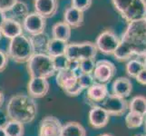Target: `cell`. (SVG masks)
Wrapping results in <instances>:
<instances>
[{
  "mask_svg": "<svg viewBox=\"0 0 146 136\" xmlns=\"http://www.w3.org/2000/svg\"><path fill=\"white\" fill-rule=\"evenodd\" d=\"M4 102H5V95H4V94L1 92V91H0V108L2 107Z\"/></svg>",
  "mask_w": 146,
  "mask_h": 136,
  "instance_id": "f35d334b",
  "label": "cell"
},
{
  "mask_svg": "<svg viewBox=\"0 0 146 136\" xmlns=\"http://www.w3.org/2000/svg\"><path fill=\"white\" fill-rule=\"evenodd\" d=\"M144 59H143V64H144V68L146 69V54L144 55Z\"/></svg>",
  "mask_w": 146,
  "mask_h": 136,
  "instance_id": "60d3db41",
  "label": "cell"
},
{
  "mask_svg": "<svg viewBox=\"0 0 146 136\" xmlns=\"http://www.w3.org/2000/svg\"><path fill=\"white\" fill-rule=\"evenodd\" d=\"M62 136H86V131L81 123L69 122L63 125Z\"/></svg>",
  "mask_w": 146,
  "mask_h": 136,
  "instance_id": "7402d4cb",
  "label": "cell"
},
{
  "mask_svg": "<svg viewBox=\"0 0 146 136\" xmlns=\"http://www.w3.org/2000/svg\"><path fill=\"white\" fill-rule=\"evenodd\" d=\"M99 136H113L112 134H109V133H104V134H101Z\"/></svg>",
  "mask_w": 146,
  "mask_h": 136,
  "instance_id": "b9f144b4",
  "label": "cell"
},
{
  "mask_svg": "<svg viewBox=\"0 0 146 136\" xmlns=\"http://www.w3.org/2000/svg\"><path fill=\"white\" fill-rule=\"evenodd\" d=\"M0 30H1L3 36L8 39L17 37L24 32L22 23L13 17H7L5 19Z\"/></svg>",
  "mask_w": 146,
  "mask_h": 136,
  "instance_id": "9a60e30c",
  "label": "cell"
},
{
  "mask_svg": "<svg viewBox=\"0 0 146 136\" xmlns=\"http://www.w3.org/2000/svg\"><path fill=\"white\" fill-rule=\"evenodd\" d=\"M144 69V64L143 61H141L138 58L130 59L128 63L125 65V70L130 77L135 78L137 74Z\"/></svg>",
  "mask_w": 146,
  "mask_h": 136,
  "instance_id": "d4e9b609",
  "label": "cell"
},
{
  "mask_svg": "<svg viewBox=\"0 0 146 136\" xmlns=\"http://www.w3.org/2000/svg\"><path fill=\"white\" fill-rule=\"evenodd\" d=\"M8 55L7 52L3 51L0 49V73H2L5 69L7 68V64H8Z\"/></svg>",
  "mask_w": 146,
  "mask_h": 136,
  "instance_id": "e575fe53",
  "label": "cell"
},
{
  "mask_svg": "<svg viewBox=\"0 0 146 136\" xmlns=\"http://www.w3.org/2000/svg\"><path fill=\"white\" fill-rule=\"evenodd\" d=\"M113 94L117 96L126 98L133 91V84L127 77H118L114 80L112 85Z\"/></svg>",
  "mask_w": 146,
  "mask_h": 136,
  "instance_id": "ac0fdd59",
  "label": "cell"
},
{
  "mask_svg": "<svg viewBox=\"0 0 146 136\" xmlns=\"http://www.w3.org/2000/svg\"><path fill=\"white\" fill-rule=\"evenodd\" d=\"M27 64L30 78L41 77L48 79L56 74L53 59L46 53H35Z\"/></svg>",
  "mask_w": 146,
  "mask_h": 136,
  "instance_id": "5b68a950",
  "label": "cell"
},
{
  "mask_svg": "<svg viewBox=\"0 0 146 136\" xmlns=\"http://www.w3.org/2000/svg\"><path fill=\"white\" fill-rule=\"evenodd\" d=\"M77 76L76 74L69 69L59 71L56 73V84L64 92L76 83Z\"/></svg>",
  "mask_w": 146,
  "mask_h": 136,
  "instance_id": "d6986e66",
  "label": "cell"
},
{
  "mask_svg": "<svg viewBox=\"0 0 146 136\" xmlns=\"http://www.w3.org/2000/svg\"><path fill=\"white\" fill-rule=\"evenodd\" d=\"M135 79H136V81L143 84V85H146V69L144 68L143 70H142L138 74L137 76L135 77Z\"/></svg>",
  "mask_w": 146,
  "mask_h": 136,
  "instance_id": "d590c367",
  "label": "cell"
},
{
  "mask_svg": "<svg viewBox=\"0 0 146 136\" xmlns=\"http://www.w3.org/2000/svg\"><path fill=\"white\" fill-rule=\"evenodd\" d=\"M35 53L36 51L30 36L22 34L13 39H10L7 54L8 57L11 58L15 63H27Z\"/></svg>",
  "mask_w": 146,
  "mask_h": 136,
  "instance_id": "3957f363",
  "label": "cell"
},
{
  "mask_svg": "<svg viewBox=\"0 0 146 136\" xmlns=\"http://www.w3.org/2000/svg\"><path fill=\"white\" fill-rule=\"evenodd\" d=\"M116 73L115 65L109 60H99L95 62V67L93 72L94 81L100 84H107Z\"/></svg>",
  "mask_w": 146,
  "mask_h": 136,
  "instance_id": "ba28073f",
  "label": "cell"
},
{
  "mask_svg": "<svg viewBox=\"0 0 146 136\" xmlns=\"http://www.w3.org/2000/svg\"><path fill=\"white\" fill-rule=\"evenodd\" d=\"M83 91H84V89L81 87V85H80L79 83L76 81V83H75L72 87H70L66 91H64V93H65V94H67L68 96L76 97L83 92Z\"/></svg>",
  "mask_w": 146,
  "mask_h": 136,
  "instance_id": "d6a6232c",
  "label": "cell"
},
{
  "mask_svg": "<svg viewBox=\"0 0 146 136\" xmlns=\"http://www.w3.org/2000/svg\"><path fill=\"white\" fill-rule=\"evenodd\" d=\"M77 82L84 90H87L95 83L93 74H80L77 76Z\"/></svg>",
  "mask_w": 146,
  "mask_h": 136,
  "instance_id": "f546056e",
  "label": "cell"
},
{
  "mask_svg": "<svg viewBox=\"0 0 146 136\" xmlns=\"http://www.w3.org/2000/svg\"><path fill=\"white\" fill-rule=\"evenodd\" d=\"M52 59H53L54 66L56 73L59 71H63V70H65V69H68L69 59L66 57L65 54L57 55V56L52 57Z\"/></svg>",
  "mask_w": 146,
  "mask_h": 136,
  "instance_id": "f1b7e54d",
  "label": "cell"
},
{
  "mask_svg": "<svg viewBox=\"0 0 146 136\" xmlns=\"http://www.w3.org/2000/svg\"><path fill=\"white\" fill-rule=\"evenodd\" d=\"M95 45L99 52L104 54H113L120 44V39L113 31L110 29L104 30L97 36Z\"/></svg>",
  "mask_w": 146,
  "mask_h": 136,
  "instance_id": "52a82bcc",
  "label": "cell"
},
{
  "mask_svg": "<svg viewBox=\"0 0 146 136\" xmlns=\"http://www.w3.org/2000/svg\"><path fill=\"white\" fill-rule=\"evenodd\" d=\"M2 37H3V34H2V33H1V30H0V41H1Z\"/></svg>",
  "mask_w": 146,
  "mask_h": 136,
  "instance_id": "ee69618b",
  "label": "cell"
},
{
  "mask_svg": "<svg viewBox=\"0 0 146 136\" xmlns=\"http://www.w3.org/2000/svg\"><path fill=\"white\" fill-rule=\"evenodd\" d=\"M8 120L9 119L7 117V114H6L4 112H2V111H0V126L4 127Z\"/></svg>",
  "mask_w": 146,
  "mask_h": 136,
  "instance_id": "8d00e7d4",
  "label": "cell"
},
{
  "mask_svg": "<svg viewBox=\"0 0 146 136\" xmlns=\"http://www.w3.org/2000/svg\"><path fill=\"white\" fill-rule=\"evenodd\" d=\"M89 123L94 129H101L107 125L110 120V114L104 107L99 105H94L90 110L89 115Z\"/></svg>",
  "mask_w": 146,
  "mask_h": 136,
  "instance_id": "4fadbf2b",
  "label": "cell"
},
{
  "mask_svg": "<svg viewBox=\"0 0 146 136\" xmlns=\"http://www.w3.org/2000/svg\"><path fill=\"white\" fill-rule=\"evenodd\" d=\"M7 136H24V124L14 120H8L4 126Z\"/></svg>",
  "mask_w": 146,
  "mask_h": 136,
  "instance_id": "4316f807",
  "label": "cell"
},
{
  "mask_svg": "<svg viewBox=\"0 0 146 136\" xmlns=\"http://www.w3.org/2000/svg\"><path fill=\"white\" fill-rule=\"evenodd\" d=\"M0 136H7L4 127H1V126H0Z\"/></svg>",
  "mask_w": 146,
  "mask_h": 136,
  "instance_id": "ab89813d",
  "label": "cell"
},
{
  "mask_svg": "<svg viewBox=\"0 0 146 136\" xmlns=\"http://www.w3.org/2000/svg\"><path fill=\"white\" fill-rule=\"evenodd\" d=\"M10 12L13 14V17L15 19H17V20L20 19L23 21L25 17L29 14V8H28V6L27 5V3L20 1V0H17V1L15 3L14 6L12 7Z\"/></svg>",
  "mask_w": 146,
  "mask_h": 136,
  "instance_id": "484cf974",
  "label": "cell"
},
{
  "mask_svg": "<svg viewBox=\"0 0 146 136\" xmlns=\"http://www.w3.org/2000/svg\"><path fill=\"white\" fill-rule=\"evenodd\" d=\"M109 94L106 84L94 83L86 90V97L94 104L101 103Z\"/></svg>",
  "mask_w": 146,
  "mask_h": 136,
  "instance_id": "2e32d148",
  "label": "cell"
},
{
  "mask_svg": "<svg viewBox=\"0 0 146 136\" xmlns=\"http://www.w3.org/2000/svg\"><path fill=\"white\" fill-rule=\"evenodd\" d=\"M7 18L6 17V13L3 12L2 10H0V27H1V26L3 25L4 21H5V19Z\"/></svg>",
  "mask_w": 146,
  "mask_h": 136,
  "instance_id": "74e56055",
  "label": "cell"
},
{
  "mask_svg": "<svg viewBox=\"0 0 146 136\" xmlns=\"http://www.w3.org/2000/svg\"><path fill=\"white\" fill-rule=\"evenodd\" d=\"M128 109L131 112H135L146 116V97L143 95H137L130 101Z\"/></svg>",
  "mask_w": 146,
  "mask_h": 136,
  "instance_id": "603a6c76",
  "label": "cell"
},
{
  "mask_svg": "<svg viewBox=\"0 0 146 136\" xmlns=\"http://www.w3.org/2000/svg\"><path fill=\"white\" fill-rule=\"evenodd\" d=\"M93 0H71L72 7L84 12L88 10L92 6Z\"/></svg>",
  "mask_w": 146,
  "mask_h": 136,
  "instance_id": "1f68e13d",
  "label": "cell"
},
{
  "mask_svg": "<svg viewBox=\"0 0 146 136\" xmlns=\"http://www.w3.org/2000/svg\"><path fill=\"white\" fill-rule=\"evenodd\" d=\"M68 42L63 41V40H59L56 38H50L46 53L51 57L57 56V55H61L65 54V50H66Z\"/></svg>",
  "mask_w": 146,
  "mask_h": 136,
  "instance_id": "ffe728a7",
  "label": "cell"
},
{
  "mask_svg": "<svg viewBox=\"0 0 146 136\" xmlns=\"http://www.w3.org/2000/svg\"><path fill=\"white\" fill-rule=\"evenodd\" d=\"M133 136H146V134H135Z\"/></svg>",
  "mask_w": 146,
  "mask_h": 136,
  "instance_id": "f6af8a7d",
  "label": "cell"
},
{
  "mask_svg": "<svg viewBox=\"0 0 146 136\" xmlns=\"http://www.w3.org/2000/svg\"><path fill=\"white\" fill-rule=\"evenodd\" d=\"M128 102L125 98L120 97L113 94H108L102 102V107L107 111L110 115L121 116L128 110Z\"/></svg>",
  "mask_w": 146,
  "mask_h": 136,
  "instance_id": "30bf717a",
  "label": "cell"
},
{
  "mask_svg": "<svg viewBox=\"0 0 146 136\" xmlns=\"http://www.w3.org/2000/svg\"><path fill=\"white\" fill-rule=\"evenodd\" d=\"M7 114L9 120L23 124L30 123L37 114L36 99L27 94H17L9 99L7 105Z\"/></svg>",
  "mask_w": 146,
  "mask_h": 136,
  "instance_id": "7a4b0ae2",
  "label": "cell"
},
{
  "mask_svg": "<svg viewBox=\"0 0 146 136\" xmlns=\"http://www.w3.org/2000/svg\"><path fill=\"white\" fill-rule=\"evenodd\" d=\"M61 122L54 116H46L40 122L39 136H62Z\"/></svg>",
  "mask_w": 146,
  "mask_h": 136,
  "instance_id": "8fae6325",
  "label": "cell"
},
{
  "mask_svg": "<svg viewBox=\"0 0 146 136\" xmlns=\"http://www.w3.org/2000/svg\"><path fill=\"white\" fill-rule=\"evenodd\" d=\"M64 22L72 29L82 27L84 24V12L74 7H70L64 13Z\"/></svg>",
  "mask_w": 146,
  "mask_h": 136,
  "instance_id": "e0dca14e",
  "label": "cell"
},
{
  "mask_svg": "<svg viewBox=\"0 0 146 136\" xmlns=\"http://www.w3.org/2000/svg\"><path fill=\"white\" fill-rule=\"evenodd\" d=\"M30 38L36 53H46L47 44L50 39L46 33L39 34L36 36H30Z\"/></svg>",
  "mask_w": 146,
  "mask_h": 136,
  "instance_id": "cb8c5ba5",
  "label": "cell"
},
{
  "mask_svg": "<svg viewBox=\"0 0 146 136\" xmlns=\"http://www.w3.org/2000/svg\"><path fill=\"white\" fill-rule=\"evenodd\" d=\"M146 54V18L128 23L117 49L113 53L120 62L127 61L133 56Z\"/></svg>",
  "mask_w": 146,
  "mask_h": 136,
  "instance_id": "6da1fadb",
  "label": "cell"
},
{
  "mask_svg": "<svg viewBox=\"0 0 146 136\" xmlns=\"http://www.w3.org/2000/svg\"><path fill=\"white\" fill-rule=\"evenodd\" d=\"M144 124H145V127H144V129H145V133H146V116L144 117Z\"/></svg>",
  "mask_w": 146,
  "mask_h": 136,
  "instance_id": "7bdbcfd3",
  "label": "cell"
},
{
  "mask_svg": "<svg viewBox=\"0 0 146 136\" xmlns=\"http://www.w3.org/2000/svg\"><path fill=\"white\" fill-rule=\"evenodd\" d=\"M94 67V58H86L80 61V71H81V74H93Z\"/></svg>",
  "mask_w": 146,
  "mask_h": 136,
  "instance_id": "4dcf8cb0",
  "label": "cell"
},
{
  "mask_svg": "<svg viewBox=\"0 0 146 136\" xmlns=\"http://www.w3.org/2000/svg\"><path fill=\"white\" fill-rule=\"evenodd\" d=\"M22 26L29 36H36L44 33L46 27V19L36 12H32L25 17L22 21Z\"/></svg>",
  "mask_w": 146,
  "mask_h": 136,
  "instance_id": "9c48e42d",
  "label": "cell"
},
{
  "mask_svg": "<svg viewBox=\"0 0 146 136\" xmlns=\"http://www.w3.org/2000/svg\"><path fill=\"white\" fill-rule=\"evenodd\" d=\"M144 122V116L135 112H130L125 117V123L129 129H136L140 127Z\"/></svg>",
  "mask_w": 146,
  "mask_h": 136,
  "instance_id": "83f0119b",
  "label": "cell"
},
{
  "mask_svg": "<svg viewBox=\"0 0 146 136\" xmlns=\"http://www.w3.org/2000/svg\"><path fill=\"white\" fill-rule=\"evenodd\" d=\"M112 4L128 23L146 18V0H112Z\"/></svg>",
  "mask_w": 146,
  "mask_h": 136,
  "instance_id": "277c9868",
  "label": "cell"
},
{
  "mask_svg": "<svg viewBox=\"0 0 146 136\" xmlns=\"http://www.w3.org/2000/svg\"><path fill=\"white\" fill-rule=\"evenodd\" d=\"M72 34V28L68 25L62 21L55 23L52 27V37L68 42Z\"/></svg>",
  "mask_w": 146,
  "mask_h": 136,
  "instance_id": "44dd1931",
  "label": "cell"
},
{
  "mask_svg": "<svg viewBox=\"0 0 146 136\" xmlns=\"http://www.w3.org/2000/svg\"><path fill=\"white\" fill-rule=\"evenodd\" d=\"M98 50L95 44L88 41L83 43H68L64 54L69 60L81 61L86 58H94Z\"/></svg>",
  "mask_w": 146,
  "mask_h": 136,
  "instance_id": "8992f818",
  "label": "cell"
},
{
  "mask_svg": "<svg viewBox=\"0 0 146 136\" xmlns=\"http://www.w3.org/2000/svg\"><path fill=\"white\" fill-rule=\"evenodd\" d=\"M17 0H0V10L3 12H8Z\"/></svg>",
  "mask_w": 146,
  "mask_h": 136,
  "instance_id": "836d02e7",
  "label": "cell"
},
{
  "mask_svg": "<svg viewBox=\"0 0 146 136\" xmlns=\"http://www.w3.org/2000/svg\"><path fill=\"white\" fill-rule=\"evenodd\" d=\"M59 7L58 0H34L35 12L46 19L53 17Z\"/></svg>",
  "mask_w": 146,
  "mask_h": 136,
  "instance_id": "5bb4252c",
  "label": "cell"
},
{
  "mask_svg": "<svg viewBox=\"0 0 146 136\" xmlns=\"http://www.w3.org/2000/svg\"><path fill=\"white\" fill-rule=\"evenodd\" d=\"M49 82L46 78L41 77H32L30 78L27 84V92L29 96L34 99L43 98L49 92Z\"/></svg>",
  "mask_w": 146,
  "mask_h": 136,
  "instance_id": "7c38bea8",
  "label": "cell"
}]
</instances>
